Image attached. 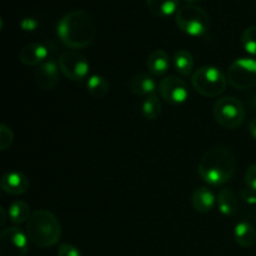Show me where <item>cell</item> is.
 I'll return each mask as SVG.
<instances>
[{"label":"cell","instance_id":"26","mask_svg":"<svg viewBox=\"0 0 256 256\" xmlns=\"http://www.w3.org/2000/svg\"><path fill=\"white\" fill-rule=\"evenodd\" d=\"M245 182L250 190L256 192V164L249 165L245 172Z\"/></svg>","mask_w":256,"mask_h":256},{"label":"cell","instance_id":"9","mask_svg":"<svg viewBox=\"0 0 256 256\" xmlns=\"http://www.w3.org/2000/svg\"><path fill=\"white\" fill-rule=\"evenodd\" d=\"M29 242L26 232L18 226L5 228L0 232V256H25Z\"/></svg>","mask_w":256,"mask_h":256},{"label":"cell","instance_id":"1","mask_svg":"<svg viewBox=\"0 0 256 256\" xmlns=\"http://www.w3.org/2000/svg\"><path fill=\"white\" fill-rule=\"evenodd\" d=\"M56 34L60 42L70 50L85 49L94 42L96 26L86 12L72 10L59 20Z\"/></svg>","mask_w":256,"mask_h":256},{"label":"cell","instance_id":"18","mask_svg":"<svg viewBox=\"0 0 256 256\" xmlns=\"http://www.w3.org/2000/svg\"><path fill=\"white\" fill-rule=\"evenodd\" d=\"M180 0H146V6L152 15L168 18L176 14L180 8Z\"/></svg>","mask_w":256,"mask_h":256},{"label":"cell","instance_id":"25","mask_svg":"<svg viewBox=\"0 0 256 256\" xmlns=\"http://www.w3.org/2000/svg\"><path fill=\"white\" fill-rule=\"evenodd\" d=\"M12 142H14L12 130L5 124L0 125V150L4 152V150L9 149L12 146Z\"/></svg>","mask_w":256,"mask_h":256},{"label":"cell","instance_id":"14","mask_svg":"<svg viewBox=\"0 0 256 256\" xmlns=\"http://www.w3.org/2000/svg\"><path fill=\"white\" fill-rule=\"evenodd\" d=\"M192 209L200 214H208L212 210L216 199L212 190L208 186H199L192 192Z\"/></svg>","mask_w":256,"mask_h":256},{"label":"cell","instance_id":"32","mask_svg":"<svg viewBox=\"0 0 256 256\" xmlns=\"http://www.w3.org/2000/svg\"><path fill=\"white\" fill-rule=\"evenodd\" d=\"M186 4H196V2H199L200 0H184Z\"/></svg>","mask_w":256,"mask_h":256},{"label":"cell","instance_id":"29","mask_svg":"<svg viewBox=\"0 0 256 256\" xmlns=\"http://www.w3.org/2000/svg\"><path fill=\"white\" fill-rule=\"evenodd\" d=\"M249 132L252 138L256 140V118L249 122Z\"/></svg>","mask_w":256,"mask_h":256},{"label":"cell","instance_id":"17","mask_svg":"<svg viewBox=\"0 0 256 256\" xmlns=\"http://www.w3.org/2000/svg\"><path fill=\"white\" fill-rule=\"evenodd\" d=\"M130 90L139 96H149L158 90V85L150 75L139 72L130 80Z\"/></svg>","mask_w":256,"mask_h":256},{"label":"cell","instance_id":"11","mask_svg":"<svg viewBox=\"0 0 256 256\" xmlns=\"http://www.w3.org/2000/svg\"><path fill=\"white\" fill-rule=\"evenodd\" d=\"M59 64L54 60H46L35 70V82L42 90H52L59 82Z\"/></svg>","mask_w":256,"mask_h":256},{"label":"cell","instance_id":"13","mask_svg":"<svg viewBox=\"0 0 256 256\" xmlns=\"http://www.w3.org/2000/svg\"><path fill=\"white\" fill-rule=\"evenodd\" d=\"M48 56H49V50L40 42H32V44L25 45L19 52V60L28 66L42 64Z\"/></svg>","mask_w":256,"mask_h":256},{"label":"cell","instance_id":"23","mask_svg":"<svg viewBox=\"0 0 256 256\" xmlns=\"http://www.w3.org/2000/svg\"><path fill=\"white\" fill-rule=\"evenodd\" d=\"M142 112L145 119L156 120L162 114V100L156 94H152L146 96L142 102Z\"/></svg>","mask_w":256,"mask_h":256},{"label":"cell","instance_id":"28","mask_svg":"<svg viewBox=\"0 0 256 256\" xmlns=\"http://www.w3.org/2000/svg\"><path fill=\"white\" fill-rule=\"evenodd\" d=\"M39 26V22L34 18H24V19L20 22V28H22L24 32H34Z\"/></svg>","mask_w":256,"mask_h":256},{"label":"cell","instance_id":"7","mask_svg":"<svg viewBox=\"0 0 256 256\" xmlns=\"http://www.w3.org/2000/svg\"><path fill=\"white\" fill-rule=\"evenodd\" d=\"M228 82L239 90L252 89L256 85V59L240 58L234 60L228 69Z\"/></svg>","mask_w":256,"mask_h":256},{"label":"cell","instance_id":"6","mask_svg":"<svg viewBox=\"0 0 256 256\" xmlns=\"http://www.w3.org/2000/svg\"><path fill=\"white\" fill-rule=\"evenodd\" d=\"M215 122L222 128L234 130L244 122L245 108L238 98L225 96L220 98L212 109Z\"/></svg>","mask_w":256,"mask_h":256},{"label":"cell","instance_id":"22","mask_svg":"<svg viewBox=\"0 0 256 256\" xmlns=\"http://www.w3.org/2000/svg\"><path fill=\"white\" fill-rule=\"evenodd\" d=\"M8 215L12 224L22 225L26 224L28 220L32 216V212H30V206L28 205V202H25L24 200H15L9 205Z\"/></svg>","mask_w":256,"mask_h":256},{"label":"cell","instance_id":"12","mask_svg":"<svg viewBox=\"0 0 256 256\" xmlns=\"http://www.w3.org/2000/svg\"><path fill=\"white\" fill-rule=\"evenodd\" d=\"M2 192L9 195H22L29 190L30 182L26 175L18 170H9L0 180Z\"/></svg>","mask_w":256,"mask_h":256},{"label":"cell","instance_id":"20","mask_svg":"<svg viewBox=\"0 0 256 256\" xmlns=\"http://www.w3.org/2000/svg\"><path fill=\"white\" fill-rule=\"evenodd\" d=\"M86 90L95 99H102L109 92L110 82L105 76L99 74L90 75L86 80Z\"/></svg>","mask_w":256,"mask_h":256},{"label":"cell","instance_id":"4","mask_svg":"<svg viewBox=\"0 0 256 256\" xmlns=\"http://www.w3.org/2000/svg\"><path fill=\"white\" fill-rule=\"evenodd\" d=\"M192 85L195 92L205 98H216L226 90L228 78L219 68L202 66L192 75Z\"/></svg>","mask_w":256,"mask_h":256},{"label":"cell","instance_id":"31","mask_svg":"<svg viewBox=\"0 0 256 256\" xmlns=\"http://www.w3.org/2000/svg\"><path fill=\"white\" fill-rule=\"evenodd\" d=\"M248 202H250V204H256V196L248 198Z\"/></svg>","mask_w":256,"mask_h":256},{"label":"cell","instance_id":"2","mask_svg":"<svg viewBox=\"0 0 256 256\" xmlns=\"http://www.w3.org/2000/svg\"><path fill=\"white\" fill-rule=\"evenodd\" d=\"M236 159L234 152L226 146H214L202 156L198 166L199 176L212 186L226 184L234 176Z\"/></svg>","mask_w":256,"mask_h":256},{"label":"cell","instance_id":"24","mask_svg":"<svg viewBox=\"0 0 256 256\" xmlns=\"http://www.w3.org/2000/svg\"><path fill=\"white\" fill-rule=\"evenodd\" d=\"M242 45L245 52L256 56V26H249L242 32Z\"/></svg>","mask_w":256,"mask_h":256},{"label":"cell","instance_id":"33","mask_svg":"<svg viewBox=\"0 0 256 256\" xmlns=\"http://www.w3.org/2000/svg\"><path fill=\"white\" fill-rule=\"evenodd\" d=\"M252 105H254V106L256 108V95L254 98H252Z\"/></svg>","mask_w":256,"mask_h":256},{"label":"cell","instance_id":"10","mask_svg":"<svg viewBox=\"0 0 256 256\" xmlns=\"http://www.w3.org/2000/svg\"><path fill=\"white\" fill-rule=\"evenodd\" d=\"M162 99L172 105H180L189 99V86L182 79L176 75H168L160 80L158 85Z\"/></svg>","mask_w":256,"mask_h":256},{"label":"cell","instance_id":"30","mask_svg":"<svg viewBox=\"0 0 256 256\" xmlns=\"http://www.w3.org/2000/svg\"><path fill=\"white\" fill-rule=\"evenodd\" d=\"M0 212H2V222H0V225H4L5 224V210H4V208H0Z\"/></svg>","mask_w":256,"mask_h":256},{"label":"cell","instance_id":"19","mask_svg":"<svg viewBox=\"0 0 256 256\" xmlns=\"http://www.w3.org/2000/svg\"><path fill=\"white\" fill-rule=\"evenodd\" d=\"M234 239L242 248H250L256 242V230L250 222H242L235 225Z\"/></svg>","mask_w":256,"mask_h":256},{"label":"cell","instance_id":"16","mask_svg":"<svg viewBox=\"0 0 256 256\" xmlns=\"http://www.w3.org/2000/svg\"><path fill=\"white\" fill-rule=\"evenodd\" d=\"M218 209L224 216H232L239 210V199L232 190L224 188L219 192L216 198Z\"/></svg>","mask_w":256,"mask_h":256},{"label":"cell","instance_id":"5","mask_svg":"<svg viewBox=\"0 0 256 256\" xmlns=\"http://www.w3.org/2000/svg\"><path fill=\"white\" fill-rule=\"evenodd\" d=\"M178 28L190 36H202L210 28V16L202 8L186 4L179 8L175 14Z\"/></svg>","mask_w":256,"mask_h":256},{"label":"cell","instance_id":"8","mask_svg":"<svg viewBox=\"0 0 256 256\" xmlns=\"http://www.w3.org/2000/svg\"><path fill=\"white\" fill-rule=\"evenodd\" d=\"M58 64L64 76L72 82H82L89 78V62L85 55H82L78 50H66L62 52Z\"/></svg>","mask_w":256,"mask_h":256},{"label":"cell","instance_id":"27","mask_svg":"<svg viewBox=\"0 0 256 256\" xmlns=\"http://www.w3.org/2000/svg\"><path fill=\"white\" fill-rule=\"evenodd\" d=\"M58 256H82L80 250L72 244H62L58 249Z\"/></svg>","mask_w":256,"mask_h":256},{"label":"cell","instance_id":"21","mask_svg":"<svg viewBox=\"0 0 256 256\" xmlns=\"http://www.w3.org/2000/svg\"><path fill=\"white\" fill-rule=\"evenodd\" d=\"M172 65L175 70L182 76H189L194 69V58L192 54L186 49H180L175 52L172 58Z\"/></svg>","mask_w":256,"mask_h":256},{"label":"cell","instance_id":"15","mask_svg":"<svg viewBox=\"0 0 256 256\" xmlns=\"http://www.w3.org/2000/svg\"><path fill=\"white\" fill-rule=\"evenodd\" d=\"M148 69L155 76H162L169 72L172 66V59L162 49H155L148 58Z\"/></svg>","mask_w":256,"mask_h":256},{"label":"cell","instance_id":"3","mask_svg":"<svg viewBox=\"0 0 256 256\" xmlns=\"http://www.w3.org/2000/svg\"><path fill=\"white\" fill-rule=\"evenodd\" d=\"M30 242L39 248L54 246L62 238V225L52 212L45 209L35 210L25 228Z\"/></svg>","mask_w":256,"mask_h":256}]
</instances>
